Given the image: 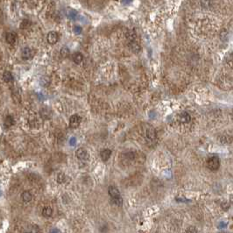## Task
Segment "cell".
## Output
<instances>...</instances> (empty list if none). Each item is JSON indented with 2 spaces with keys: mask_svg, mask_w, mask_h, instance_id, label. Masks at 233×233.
Returning <instances> with one entry per match:
<instances>
[{
  "mask_svg": "<svg viewBox=\"0 0 233 233\" xmlns=\"http://www.w3.org/2000/svg\"><path fill=\"white\" fill-rule=\"evenodd\" d=\"M108 193L111 198V201L114 204H116L117 206H121L123 203V199L121 197L120 192L119 190L114 187V186H110L108 189Z\"/></svg>",
  "mask_w": 233,
  "mask_h": 233,
  "instance_id": "obj_1",
  "label": "cell"
},
{
  "mask_svg": "<svg viewBox=\"0 0 233 233\" xmlns=\"http://www.w3.org/2000/svg\"><path fill=\"white\" fill-rule=\"evenodd\" d=\"M220 166V160L217 156L213 155L207 160V167L211 171H217Z\"/></svg>",
  "mask_w": 233,
  "mask_h": 233,
  "instance_id": "obj_2",
  "label": "cell"
},
{
  "mask_svg": "<svg viewBox=\"0 0 233 233\" xmlns=\"http://www.w3.org/2000/svg\"><path fill=\"white\" fill-rule=\"evenodd\" d=\"M146 138L150 143H153V141L156 140V133L155 130L152 127H149L146 132Z\"/></svg>",
  "mask_w": 233,
  "mask_h": 233,
  "instance_id": "obj_3",
  "label": "cell"
},
{
  "mask_svg": "<svg viewBox=\"0 0 233 233\" xmlns=\"http://www.w3.org/2000/svg\"><path fill=\"white\" fill-rule=\"evenodd\" d=\"M75 153H76L77 158L80 161H87L89 159V153H88V152L84 148H79V149H77L76 152H75Z\"/></svg>",
  "mask_w": 233,
  "mask_h": 233,
  "instance_id": "obj_4",
  "label": "cell"
},
{
  "mask_svg": "<svg viewBox=\"0 0 233 233\" xmlns=\"http://www.w3.org/2000/svg\"><path fill=\"white\" fill-rule=\"evenodd\" d=\"M81 123V118L78 115H72L69 118V125L71 128H76Z\"/></svg>",
  "mask_w": 233,
  "mask_h": 233,
  "instance_id": "obj_5",
  "label": "cell"
},
{
  "mask_svg": "<svg viewBox=\"0 0 233 233\" xmlns=\"http://www.w3.org/2000/svg\"><path fill=\"white\" fill-rule=\"evenodd\" d=\"M47 42L51 45H54L55 44L58 39H59V36H58V33L54 31H52V32H49L47 34Z\"/></svg>",
  "mask_w": 233,
  "mask_h": 233,
  "instance_id": "obj_6",
  "label": "cell"
},
{
  "mask_svg": "<svg viewBox=\"0 0 233 233\" xmlns=\"http://www.w3.org/2000/svg\"><path fill=\"white\" fill-rule=\"evenodd\" d=\"M178 119H179V121L181 123V124H188V123H189L190 122V120H191V117H190V115L188 113V112H182V113H181L180 115H179V118H178Z\"/></svg>",
  "mask_w": 233,
  "mask_h": 233,
  "instance_id": "obj_7",
  "label": "cell"
},
{
  "mask_svg": "<svg viewBox=\"0 0 233 233\" xmlns=\"http://www.w3.org/2000/svg\"><path fill=\"white\" fill-rule=\"evenodd\" d=\"M33 52L29 47H24L21 51V56L24 60H28L32 57Z\"/></svg>",
  "mask_w": 233,
  "mask_h": 233,
  "instance_id": "obj_8",
  "label": "cell"
},
{
  "mask_svg": "<svg viewBox=\"0 0 233 233\" xmlns=\"http://www.w3.org/2000/svg\"><path fill=\"white\" fill-rule=\"evenodd\" d=\"M16 39H17V36L14 33H8L5 36V40L10 45H13L15 43Z\"/></svg>",
  "mask_w": 233,
  "mask_h": 233,
  "instance_id": "obj_9",
  "label": "cell"
},
{
  "mask_svg": "<svg viewBox=\"0 0 233 233\" xmlns=\"http://www.w3.org/2000/svg\"><path fill=\"white\" fill-rule=\"evenodd\" d=\"M110 155H111V151H110V149H104V150H103V151L100 153L101 159H102L103 161H107L110 158Z\"/></svg>",
  "mask_w": 233,
  "mask_h": 233,
  "instance_id": "obj_10",
  "label": "cell"
},
{
  "mask_svg": "<svg viewBox=\"0 0 233 233\" xmlns=\"http://www.w3.org/2000/svg\"><path fill=\"white\" fill-rule=\"evenodd\" d=\"M128 45H129V47L131 48V50L133 51V53H135V54H138V53H139V52H140V50H141V47H140V46L138 44V42H137V41L129 42V43H128Z\"/></svg>",
  "mask_w": 233,
  "mask_h": 233,
  "instance_id": "obj_11",
  "label": "cell"
},
{
  "mask_svg": "<svg viewBox=\"0 0 233 233\" xmlns=\"http://www.w3.org/2000/svg\"><path fill=\"white\" fill-rule=\"evenodd\" d=\"M124 159L123 161L125 162H132L135 159V153L133 152H129V153H125V154H123Z\"/></svg>",
  "mask_w": 233,
  "mask_h": 233,
  "instance_id": "obj_12",
  "label": "cell"
},
{
  "mask_svg": "<svg viewBox=\"0 0 233 233\" xmlns=\"http://www.w3.org/2000/svg\"><path fill=\"white\" fill-rule=\"evenodd\" d=\"M72 59H73V61H74L75 63L79 64V63H81V62H82V60H83V56H82V54L81 53L77 52V53H75V54L72 55Z\"/></svg>",
  "mask_w": 233,
  "mask_h": 233,
  "instance_id": "obj_13",
  "label": "cell"
},
{
  "mask_svg": "<svg viewBox=\"0 0 233 233\" xmlns=\"http://www.w3.org/2000/svg\"><path fill=\"white\" fill-rule=\"evenodd\" d=\"M126 39L128 40V43L129 42H133V41H136V39H137V34L135 33L134 30H130L128 31L126 33Z\"/></svg>",
  "mask_w": 233,
  "mask_h": 233,
  "instance_id": "obj_14",
  "label": "cell"
},
{
  "mask_svg": "<svg viewBox=\"0 0 233 233\" xmlns=\"http://www.w3.org/2000/svg\"><path fill=\"white\" fill-rule=\"evenodd\" d=\"M4 123L5 127H7V128L11 127L14 125V118L11 116H7V117H5Z\"/></svg>",
  "mask_w": 233,
  "mask_h": 233,
  "instance_id": "obj_15",
  "label": "cell"
},
{
  "mask_svg": "<svg viewBox=\"0 0 233 233\" xmlns=\"http://www.w3.org/2000/svg\"><path fill=\"white\" fill-rule=\"evenodd\" d=\"M3 79L5 82H12L13 80V77H12V75L11 72L9 71H4V74H3Z\"/></svg>",
  "mask_w": 233,
  "mask_h": 233,
  "instance_id": "obj_16",
  "label": "cell"
},
{
  "mask_svg": "<svg viewBox=\"0 0 233 233\" xmlns=\"http://www.w3.org/2000/svg\"><path fill=\"white\" fill-rule=\"evenodd\" d=\"M39 84L42 87H47L50 84V79L48 76H43L39 80Z\"/></svg>",
  "mask_w": 233,
  "mask_h": 233,
  "instance_id": "obj_17",
  "label": "cell"
},
{
  "mask_svg": "<svg viewBox=\"0 0 233 233\" xmlns=\"http://www.w3.org/2000/svg\"><path fill=\"white\" fill-rule=\"evenodd\" d=\"M22 199H23V201H26V202H28V201H30L31 200H32V198H33V196H32V194L29 192V191H24L23 193H22Z\"/></svg>",
  "mask_w": 233,
  "mask_h": 233,
  "instance_id": "obj_18",
  "label": "cell"
},
{
  "mask_svg": "<svg viewBox=\"0 0 233 233\" xmlns=\"http://www.w3.org/2000/svg\"><path fill=\"white\" fill-rule=\"evenodd\" d=\"M53 214V209L50 207H45L42 210V215L46 217H51Z\"/></svg>",
  "mask_w": 233,
  "mask_h": 233,
  "instance_id": "obj_19",
  "label": "cell"
},
{
  "mask_svg": "<svg viewBox=\"0 0 233 233\" xmlns=\"http://www.w3.org/2000/svg\"><path fill=\"white\" fill-rule=\"evenodd\" d=\"M220 141L224 144H230L233 142V138L231 136H228V135H225V136H223L221 137L220 138Z\"/></svg>",
  "mask_w": 233,
  "mask_h": 233,
  "instance_id": "obj_20",
  "label": "cell"
},
{
  "mask_svg": "<svg viewBox=\"0 0 233 233\" xmlns=\"http://www.w3.org/2000/svg\"><path fill=\"white\" fill-rule=\"evenodd\" d=\"M60 54H61L62 57H63V58H66V57H67V56H68V54H69V50H68V48H67V47H63L61 49V51H60Z\"/></svg>",
  "mask_w": 233,
  "mask_h": 233,
  "instance_id": "obj_21",
  "label": "cell"
},
{
  "mask_svg": "<svg viewBox=\"0 0 233 233\" xmlns=\"http://www.w3.org/2000/svg\"><path fill=\"white\" fill-rule=\"evenodd\" d=\"M30 21L28 20V19H23L22 20V22H21V24H20V27L22 28V29H24V28H27L29 26H30Z\"/></svg>",
  "mask_w": 233,
  "mask_h": 233,
  "instance_id": "obj_22",
  "label": "cell"
},
{
  "mask_svg": "<svg viewBox=\"0 0 233 233\" xmlns=\"http://www.w3.org/2000/svg\"><path fill=\"white\" fill-rule=\"evenodd\" d=\"M49 110H47V109H43L42 110H41V112H40V114H41V116L45 118V119H47L49 117H50V115H48V113H50V112H48Z\"/></svg>",
  "mask_w": 233,
  "mask_h": 233,
  "instance_id": "obj_23",
  "label": "cell"
},
{
  "mask_svg": "<svg viewBox=\"0 0 233 233\" xmlns=\"http://www.w3.org/2000/svg\"><path fill=\"white\" fill-rule=\"evenodd\" d=\"M226 61H227V64L231 67H232L233 68V53L232 54H231L227 57Z\"/></svg>",
  "mask_w": 233,
  "mask_h": 233,
  "instance_id": "obj_24",
  "label": "cell"
},
{
  "mask_svg": "<svg viewBox=\"0 0 233 233\" xmlns=\"http://www.w3.org/2000/svg\"><path fill=\"white\" fill-rule=\"evenodd\" d=\"M186 233H198L197 229L194 226H189L188 227V229L186 230Z\"/></svg>",
  "mask_w": 233,
  "mask_h": 233,
  "instance_id": "obj_25",
  "label": "cell"
},
{
  "mask_svg": "<svg viewBox=\"0 0 233 233\" xmlns=\"http://www.w3.org/2000/svg\"><path fill=\"white\" fill-rule=\"evenodd\" d=\"M65 175L63 174V173H60L59 175H58V178H57V181H58V182L59 183H62L64 181H65Z\"/></svg>",
  "mask_w": 233,
  "mask_h": 233,
  "instance_id": "obj_26",
  "label": "cell"
},
{
  "mask_svg": "<svg viewBox=\"0 0 233 233\" xmlns=\"http://www.w3.org/2000/svg\"><path fill=\"white\" fill-rule=\"evenodd\" d=\"M221 207H222V209H223L224 210H227V209L230 208V204H229L227 201H224V202H222Z\"/></svg>",
  "mask_w": 233,
  "mask_h": 233,
  "instance_id": "obj_27",
  "label": "cell"
},
{
  "mask_svg": "<svg viewBox=\"0 0 233 233\" xmlns=\"http://www.w3.org/2000/svg\"><path fill=\"white\" fill-rule=\"evenodd\" d=\"M75 33H81L82 32V28L80 27H75V29H74Z\"/></svg>",
  "mask_w": 233,
  "mask_h": 233,
  "instance_id": "obj_28",
  "label": "cell"
},
{
  "mask_svg": "<svg viewBox=\"0 0 233 233\" xmlns=\"http://www.w3.org/2000/svg\"><path fill=\"white\" fill-rule=\"evenodd\" d=\"M27 233H30V232H27Z\"/></svg>",
  "mask_w": 233,
  "mask_h": 233,
  "instance_id": "obj_29",
  "label": "cell"
}]
</instances>
